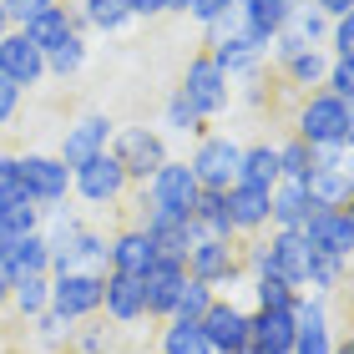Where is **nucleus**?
<instances>
[{
  "label": "nucleus",
  "instance_id": "obj_44",
  "mask_svg": "<svg viewBox=\"0 0 354 354\" xmlns=\"http://www.w3.org/2000/svg\"><path fill=\"white\" fill-rule=\"evenodd\" d=\"M228 6H233V0H192V6H187V21L198 26V30H207L218 15H228Z\"/></svg>",
  "mask_w": 354,
  "mask_h": 354
},
{
  "label": "nucleus",
  "instance_id": "obj_40",
  "mask_svg": "<svg viewBox=\"0 0 354 354\" xmlns=\"http://www.w3.org/2000/svg\"><path fill=\"white\" fill-rule=\"evenodd\" d=\"M213 288H207V283H198V279H187V288H183V299H177V314L172 319H198V324H203V314L207 309H213Z\"/></svg>",
  "mask_w": 354,
  "mask_h": 354
},
{
  "label": "nucleus",
  "instance_id": "obj_15",
  "mask_svg": "<svg viewBox=\"0 0 354 354\" xmlns=\"http://www.w3.org/2000/svg\"><path fill=\"white\" fill-rule=\"evenodd\" d=\"M304 238H309V248L314 253H329V259H344L354 263V233H349V223L339 207H314V218L299 228Z\"/></svg>",
  "mask_w": 354,
  "mask_h": 354
},
{
  "label": "nucleus",
  "instance_id": "obj_47",
  "mask_svg": "<svg viewBox=\"0 0 354 354\" xmlns=\"http://www.w3.org/2000/svg\"><path fill=\"white\" fill-rule=\"evenodd\" d=\"M132 6V21H157V15H172V0H127Z\"/></svg>",
  "mask_w": 354,
  "mask_h": 354
},
{
  "label": "nucleus",
  "instance_id": "obj_33",
  "mask_svg": "<svg viewBox=\"0 0 354 354\" xmlns=\"http://www.w3.org/2000/svg\"><path fill=\"white\" fill-rule=\"evenodd\" d=\"M6 268L21 279V273H51V248H46V238L41 233H30V238H15L10 253H6Z\"/></svg>",
  "mask_w": 354,
  "mask_h": 354
},
{
  "label": "nucleus",
  "instance_id": "obj_27",
  "mask_svg": "<svg viewBox=\"0 0 354 354\" xmlns=\"http://www.w3.org/2000/svg\"><path fill=\"white\" fill-rule=\"evenodd\" d=\"M6 309H15L26 324L41 319L46 309H51V273H21V279L10 283V304Z\"/></svg>",
  "mask_w": 354,
  "mask_h": 354
},
{
  "label": "nucleus",
  "instance_id": "obj_39",
  "mask_svg": "<svg viewBox=\"0 0 354 354\" xmlns=\"http://www.w3.org/2000/svg\"><path fill=\"white\" fill-rule=\"evenodd\" d=\"M288 26H294L309 46H324V41H329V15L319 10V6H309V0H304V6L294 10V21H288Z\"/></svg>",
  "mask_w": 354,
  "mask_h": 354
},
{
  "label": "nucleus",
  "instance_id": "obj_42",
  "mask_svg": "<svg viewBox=\"0 0 354 354\" xmlns=\"http://www.w3.org/2000/svg\"><path fill=\"white\" fill-rule=\"evenodd\" d=\"M21 152H0V203H21Z\"/></svg>",
  "mask_w": 354,
  "mask_h": 354
},
{
  "label": "nucleus",
  "instance_id": "obj_24",
  "mask_svg": "<svg viewBox=\"0 0 354 354\" xmlns=\"http://www.w3.org/2000/svg\"><path fill=\"white\" fill-rule=\"evenodd\" d=\"M248 329H253V344L294 354V339H299L294 309H248Z\"/></svg>",
  "mask_w": 354,
  "mask_h": 354
},
{
  "label": "nucleus",
  "instance_id": "obj_49",
  "mask_svg": "<svg viewBox=\"0 0 354 354\" xmlns=\"http://www.w3.org/2000/svg\"><path fill=\"white\" fill-rule=\"evenodd\" d=\"M10 283H15V273L0 263V304H10Z\"/></svg>",
  "mask_w": 354,
  "mask_h": 354
},
{
  "label": "nucleus",
  "instance_id": "obj_28",
  "mask_svg": "<svg viewBox=\"0 0 354 354\" xmlns=\"http://www.w3.org/2000/svg\"><path fill=\"white\" fill-rule=\"evenodd\" d=\"M71 273H111V238L102 228H91V223L71 243Z\"/></svg>",
  "mask_w": 354,
  "mask_h": 354
},
{
  "label": "nucleus",
  "instance_id": "obj_53",
  "mask_svg": "<svg viewBox=\"0 0 354 354\" xmlns=\"http://www.w3.org/2000/svg\"><path fill=\"white\" fill-rule=\"evenodd\" d=\"M349 334H354V294H349Z\"/></svg>",
  "mask_w": 354,
  "mask_h": 354
},
{
  "label": "nucleus",
  "instance_id": "obj_26",
  "mask_svg": "<svg viewBox=\"0 0 354 354\" xmlns=\"http://www.w3.org/2000/svg\"><path fill=\"white\" fill-rule=\"evenodd\" d=\"M76 26L102 30V36H122V30L132 26V6H127V0H82V6H76Z\"/></svg>",
  "mask_w": 354,
  "mask_h": 354
},
{
  "label": "nucleus",
  "instance_id": "obj_38",
  "mask_svg": "<svg viewBox=\"0 0 354 354\" xmlns=\"http://www.w3.org/2000/svg\"><path fill=\"white\" fill-rule=\"evenodd\" d=\"M71 349H76V354H106V349H111V329H106V319L96 314V319H86V324H76Z\"/></svg>",
  "mask_w": 354,
  "mask_h": 354
},
{
  "label": "nucleus",
  "instance_id": "obj_5",
  "mask_svg": "<svg viewBox=\"0 0 354 354\" xmlns=\"http://www.w3.org/2000/svg\"><path fill=\"white\" fill-rule=\"evenodd\" d=\"M106 152L122 162V172L132 177V187H142V183H147V177L172 157L162 127H117V137H111Z\"/></svg>",
  "mask_w": 354,
  "mask_h": 354
},
{
  "label": "nucleus",
  "instance_id": "obj_45",
  "mask_svg": "<svg viewBox=\"0 0 354 354\" xmlns=\"http://www.w3.org/2000/svg\"><path fill=\"white\" fill-rule=\"evenodd\" d=\"M21 96H26L21 86H10L6 76H0V127H10V122H15V111H21Z\"/></svg>",
  "mask_w": 354,
  "mask_h": 354
},
{
  "label": "nucleus",
  "instance_id": "obj_9",
  "mask_svg": "<svg viewBox=\"0 0 354 354\" xmlns=\"http://www.w3.org/2000/svg\"><path fill=\"white\" fill-rule=\"evenodd\" d=\"M21 187L36 207L66 203L71 198V167L56 152H21Z\"/></svg>",
  "mask_w": 354,
  "mask_h": 354
},
{
  "label": "nucleus",
  "instance_id": "obj_36",
  "mask_svg": "<svg viewBox=\"0 0 354 354\" xmlns=\"http://www.w3.org/2000/svg\"><path fill=\"white\" fill-rule=\"evenodd\" d=\"M0 228H6L10 238H30V233H41V207L21 198V203H6L0 207Z\"/></svg>",
  "mask_w": 354,
  "mask_h": 354
},
{
  "label": "nucleus",
  "instance_id": "obj_7",
  "mask_svg": "<svg viewBox=\"0 0 354 354\" xmlns=\"http://www.w3.org/2000/svg\"><path fill=\"white\" fill-rule=\"evenodd\" d=\"M127 192H132V177L122 172V162L111 152L91 157V162H82L71 172V198L86 203V207H117Z\"/></svg>",
  "mask_w": 354,
  "mask_h": 354
},
{
  "label": "nucleus",
  "instance_id": "obj_51",
  "mask_svg": "<svg viewBox=\"0 0 354 354\" xmlns=\"http://www.w3.org/2000/svg\"><path fill=\"white\" fill-rule=\"evenodd\" d=\"M344 223H349V233H354V198H349V207H344Z\"/></svg>",
  "mask_w": 354,
  "mask_h": 354
},
{
  "label": "nucleus",
  "instance_id": "obj_8",
  "mask_svg": "<svg viewBox=\"0 0 354 354\" xmlns=\"http://www.w3.org/2000/svg\"><path fill=\"white\" fill-rule=\"evenodd\" d=\"M102 288H106V273H56L51 314L71 319V324H86V319L102 314Z\"/></svg>",
  "mask_w": 354,
  "mask_h": 354
},
{
  "label": "nucleus",
  "instance_id": "obj_32",
  "mask_svg": "<svg viewBox=\"0 0 354 354\" xmlns=\"http://www.w3.org/2000/svg\"><path fill=\"white\" fill-rule=\"evenodd\" d=\"M314 167H319V152H314L304 137L288 132V137L279 142V177H283V183H309Z\"/></svg>",
  "mask_w": 354,
  "mask_h": 354
},
{
  "label": "nucleus",
  "instance_id": "obj_10",
  "mask_svg": "<svg viewBox=\"0 0 354 354\" xmlns=\"http://www.w3.org/2000/svg\"><path fill=\"white\" fill-rule=\"evenodd\" d=\"M111 137H117V122L106 117V111H82L66 132H61V147H56V157L66 162L71 172L82 167V162H91V157H102L106 147H111Z\"/></svg>",
  "mask_w": 354,
  "mask_h": 354
},
{
  "label": "nucleus",
  "instance_id": "obj_50",
  "mask_svg": "<svg viewBox=\"0 0 354 354\" xmlns=\"http://www.w3.org/2000/svg\"><path fill=\"white\" fill-rule=\"evenodd\" d=\"M344 147L354 152V106H349V127H344Z\"/></svg>",
  "mask_w": 354,
  "mask_h": 354
},
{
  "label": "nucleus",
  "instance_id": "obj_37",
  "mask_svg": "<svg viewBox=\"0 0 354 354\" xmlns=\"http://www.w3.org/2000/svg\"><path fill=\"white\" fill-rule=\"evenodd\" d=\"M30 334H36V344H41V349H71V334H76V324L46 309L41 319H30Z\"/></svg>",
  "mask_w": 354,
  "mask_h": 354
},
{
  "label": "nucleus",
  "instance_id": "obj_48",
  "mask_svg": "<svg viewBox=\"0 0 354 354\" xmlns=\"http://www.w3.org/2000/svg\"><path fill=\"white\" fill-rule=\"evenodd\" d=\"M309 6H319V10L329 15V21H339V15H349V10H354V0H309Z\"/></svg>",
  "mask_w": 354,
  "mask_h": 354
},
{
  "label": "nucleus",
  "instance_id": "obj_11",
  "mask_svg": "<svg viewBox=\"0 0 354 354\" xmlns=\"http://www.w3.org/2000/svg\"><path fill=\"white\" fill-rule=\"evenodd\" d=\"M203 334L213 354H248L253 349V329H248V304L238 299H213V309L203 314Z\"/></svg>",
  "mask_w": 354,
  "mask_h": 354
},
{
  "label": "nucleus",
  "instance_id": "obj_22",
  "mask_svg": "<svg viewBox=\"0 0 354 354\" xmlns=\"http://www.w3.org/2000/svg\"><path fill=\"white\" fill-rule=\"evenodd\" d=\"M157 263V248H152V238L142 233V228H117L111 233V273H127V279H142Z\"/></svg>",
  "mask_w": 354,
  "mask_h": 354
},
{
  "label": "nucleus",
  "instance_id": "obj_25",
  "mask_svg": "<svg viewBox=\"0 0 354 354\" xmlns=\"http://www.w3.org/2000/svg\"><path fill=\"white\" fill-rule=\"evenodd\" d=\"M238 183L263 187V192L279 187V183H283V177H279V142H268V137L243 142V167H238Z\"/></svg>",
  "mask_w": 354,
  "mask_h": 354
},
{
  "label": "nucleus",
  "instance_id": "obj_46",
  "mask_svg": "<svg viewBox=\"0 0 354 354\" xmlns=\"http://www.w3.org/2000/svg\"><path fill=\"white\" fill-rule=\"evenodd\" d=\"M56 0H10V26H26V21H36L41 10H51Z\"/></svg>",
  "mask_w": 354,
  "mask_h": 354
},
{
  "label": "nucleus",
  "instance_id": "obj_35",
  "mask_svg": "<svg viewBox=\"0 0 354 354\" xmlns=\"http://www.w3.org/2000/svg\"><path fill=\"white\" fill-rule=\"evenodd\" d=\"M82 66H86V36H82V30H76V36H66L56 51H46V76H56V82L76 76Z\"/></svg>",
  "mask_w": 354,
  "mask_h": 354
},
{
  "label": "nucleus",
  "instance_id": "obj_41",
  "mask_svg": "<svg viewBox=\"0 0 354 354\" xmlns=\"http://www.w3.org/2000/svg\"><path fill=\"white\" fill-rule=\"evenodd\" d=\"M324 91H334L339 102L354 106V56H334V61H329V82H324Z\"/></svg>",
  "mask_w": 354,
  "mask_h": 354
},
{
  "label": "nucleus",
  "instance_id": "obj_34",
  "mask_svg": "<svg viewBox=\"0 0 354 354\" xmlns=\"http://www.w3.org/2000/svg\"><path fill=\"white\" fill-rule=\"evenodd\" d=\"M243 294H248V309H294L299 288L283 283V279H273V273H263V279H248Z\"/></svg>",
  "mask_w": 354,
  "mask_h": 354
},
{
  "label": "nucleus",
  "instance_id": "obj_19",
  "mask_svg": "<svg viewBox=\"0 0 354 354\" xmlns=\"http://www.w3.org/2000/svg\"><path fill=\"white\" fill-rule=\"evenodd\" d=\"M207 56L218 61V71L228 76V82L238 86V82H248V76H263L268 71V61H263V51L259 46H253L243 30H238V36H223V41H213L207 46Z\"/></svg>",
  "mask_w": 354,
  "mask_h": 354
},
{
  "label": "nucleus",
  "instance_id": "obj_29",
  "mask_svg": "<svg viewBox=\"0 0 354 354\" xmlns=\"http://www.w3.org/2000/svg\"><path fill=\"white\" fill-rule=\"evenodd\" d=\"M207 132V122H203V111L183 96V86H177L167 102H162V137H183V142H198Z\"/></svg>",
  "mask_w": 354,
  "mask_h": 354
},
{
  "label": "nucleus",
  "instance_id": "obj_20",
  "mask_svg": "<svg viewBox=\"0 0 354 354\" xmlns=\"http://www.w3.org/2000/svg\"><path fill=\"white\" fill-rule=\"evenodd\" d=\"M102 314H106L117 329H132V324H142V319H147L142 279H127V273H106V288H102Z\"/></svg>",
  "mask_w": 354,
  "mask_h": 354
},
{
  "label": "nucleus",
  "instance_id": "obj_52",
  "mask_svg": "<svg viewBox=\"0 0 354 354\" xmlns=\"http://www.w3.org/2000/svg\"><path fill=\"white\" fill-rule=\"evenodd\" d=\"M248 354H279V349H263V344H253V349H248Z\"/></svg>",
  "mask_w": 354,
  "mask_h": 354
},
{
  "label": "nucleus",
  "instance_id": "obj_30",
  "mask_svg": "<svg viewBox=\"0 0 354 354\" xmlns=\"http://www.w3.org/2000/svg\"><path fill=\"white\" fill-rule=\"evenodd\" d=\"M157 354H213L198 319H167L157 329Z\"/></svg>",
  "mask_w": 354,
  "mask_h": 354
},
{
  "label": "nucleus",
  "instance_id": "obj_6",
  "mask_svg": "<svg viewBox=\"0 0 354 354\" xmlns=\"http://www.w3.org/2000/svg\"><path fill=\"white\" fill-rule=\"evenodd\" d=\"M183 96L203 111V122H218V117H228V111H233L238 86L218 71V61H213V56L198 51V56L187 61V71H183Z\"/></svg>",
  "mask_w": 354,
  "mask_h": 354
},
{
  "label": "nucleus",
  "instance_id": "obj_3",
  "mask_svg": "<svg viewBox=\"0 0 354 354\" xmlns=\"http://www.w3.org/2000/svg\"><path fill=\"white\" fill-rule=\"evenodd\" d=\"M137 192L152 207L172 213V218H192V213H198V198H203V183H198V172L187 167V157H167V162L157 167Z\"/></svg>",
  "mask_w": 354,
  "mask_h": 354
},
{
  "label": "nucleus",
  "instance_id": "obj_54",
  "mask_svg": "<svg viewBox=\"0 0 354 354\" xmlns=\"http://www.w3.org/2000/svg\"><path fill=\"white\" fill-rule=\"evenodd\" d=\"M0 329H6V304H0Z\"/></svg>",
  "mask_w": 354,
  "mask_h": 354
},
{
  "label": "nucleus",
  "instance_id": "obj_14",
  "mask_svg": "<svg viewBox=\"0 0 354 354\" xmlns=\"http://www.w3.org/2000/svg\"><path fill=\"white\" fill-rule=\"evenodd\" d=\"M0 76H6L10 86H21V91H30V86L46 82V56L21 36V30L0 36Z\"/></svg>",
  "mask_w": 354,
  "mask_h": 354
},
{
  "label": "nucleus",
  "instance_id": "obj_43",
  "mask_svg": "<svg viewBox=\"0 0 354 354\" xmlns=\"http://www.w3.org/2000/svg\"><path fill=\"white\" fill-rule=\"evenodd\" d=\"M329 56H354V10L339 15V21H329V41H324Z\"/></svg>",
  "mask_w": 354,
  "mask_h": 354
},
{
  "label": "nucleus",
  "instance_id": "obj_17",
  "mask_svg": "<svg viewBox=\"0 0 354 354\" xmlns=\"http://www.w3.org/2000/svg\"><path fill=\"white\" fill-rule=\"evenodd\" d=\"M329 61H334V56L324 51V46H304L294 61H283V66L273 71V82H279L283 91H294V96L324 91V82H329Z\"/></svg>",
  "mask_w": 354,
  "mask_h": 354
},
{
  "label": "nucleus",
  "instance_id": "obj_4",
  "mask_svg": "<svg viewBox=\"0 0 354 354\" xmlns=\"http://www.w3.org/2000/svg\"><path fill=\"white\" fill-rule=\"evenodd\" d=\"M187 279L207 283L218 299H233L238 288H248V268H243V259H238V243L203 238V243L187 253Z\"/></svg>",
  "mask_w": 354,
  "mask_h": 354
},
{
  "label": "nucleus",
  "instance_id": "obj_21",
  "mask_svg": "<svg viewBox=\"0 0 354 354\" xmlns=\"http://www.w3.org/2000/svg\"><path fill=\"white\" fill-rule=\"evenodd\" d=\"M15 30H21V36L46 56V51H56L66 36H76L82 26H76V6H61V0H56L51 10H41L36 21H26V26H15ZM82 36H86V30H82Z\"/></svg>",
  "mask_w": 354,
  "mask_h": 354
},
{
  "label": "nucleus",
  "instance_id": "obj_1",
  "mask_svg": "<svg viewBox=\"0 0 354 354\" xmlns=\"http://www.w3.org/2000/svg\"><path fill=\"white\" fill-rule=\"evenodd\" d=\"M344 127H349V102H339L334 91H309L294 106V137H304L309 147H344Z\"/></svg>",
  "mask_w": 354,
  "mask_h": 354
},
{
  "label": "nucleus",
  "instance_id": "obj_16",
  "mask_svg": "<svg viewBox=\"0 0 354 354\" xmlns=\"http://www.w3.org/2000/svg\"><path fill=\"white\" fill-rule=\"evenodd\" d=\"M228 218H233L238 243H243V238H259V233H268V228H273L268 192H263V187H248V183H233V187H228Z\"/></svg>",
  "mask_w": 354,
  "mask_h": 354
},
{
  "label": "nucleus",
  "instance_id": "obj_23",
  "mask_svg": "<svg viewBox=\"0 0 354 354\" xmlns=\"http://www.w3.org/2000/svg\"><path fill=\"white\" fill-rule=\"evenodd\" d=\"M268 207H273V228L279 233H299L304 223L314 218V198H309V183H279L268 192Z\"/></svg>",
  "mask_w": 354,
  "mask_h": 354
},
{
  "label": "nucleus",
  "instance_id": "obj_2",
  "mask_svg": "<svg viewBox=\"0 0 354 354\" xmlns=\"http://www.w3.org/2000/svg\"><path fill=\"white\" fill-rule=\"evenodd\" d=\"M187 167L198 172L203 192H228L238 183V167H243V142L233 132H203L187 152Z\"/></svg>",
  "mask_w": 354,
  "mask_h": 354
},
{
  "label": "nucleus",
  "instance_id": "obj_31",
  "mask_svg": "<svg viewBox=\"0 0 354 354\" xmlns=\"http://www.w3.org/2000/svg\"><path fill=\"white\" fill-rule=\"evenodd\" d=\"M192 223L203 228V238H218V243H238L233 218H228V192H203V198H198V213H192Z\"/></svg>",
  "mask_w": 354,
  "mask_h": 354
},
{
  "label": "nucleus",
  "instance_id": "obj_18",
  "mask_svg": "<svg viewBox=\"0 0 354 354\" xmlns=\"http://www.w3.org/2000/svg\"><path fill=\"white\" fill-rule=\"evenodd\" d=\"M268 248H273V279L294 283L299 294H304V283H309V263H314L309 238H304V233H279V228H268Z\"/></svg>",
  "mask_w": 354,
  "mask_h": 354
},
{
  "label": "nucleus",
  "instance_id": "obj_13",
  "mask_svg": "<svg viewBox=\"0 0 354 354\" xmlns=\"http://www.w3.org/2000/svg\"><path fill=\"white\" fill-rule=\"evenodd\" d=\"M304 6V0H243V36L263 51V61H268V46H273V36L294 21V10Z\"/></svg>",
  "mask_w": 354,
  "mask_h": 354
},
{
  "label": "nucleus",
  "instance_id": "obj_12",
  "mask_svg": "<svg viewBox=\"0 0 354 354\" xmlns=\"http://www.w3.org/2000/svg\"><path fill=\"white\" fill-rule=\"evenodd\" d=\"M183 288H187V263H177V259H157L147 273H142V299H147V319L167 324V319L177 314V299H183Z\"/></svg>",
  "mask_w": 354,
  "mask_h": 354
}]
</instances>
